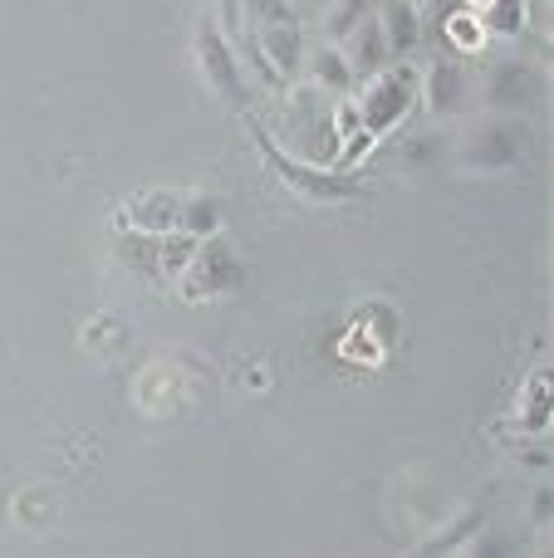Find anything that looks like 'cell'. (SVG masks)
<instances>
[{
    "mask_svg": "<svg viewBox=\"0 0 554 558\" xmlns=\"http://www.w3.org/2000/svg\"><path fill=\"white\" fill-rule=\"evenodd\" d=\"M418 98V74L412 69H383L369 88H363V104H359V128L373 133H388L393 123H402V113L412 108Z\"/></svg>",
    "mask_w": 554,
    "mask_h": 558,
    "instance_id": "cell-1",
    "label": "cell"
},
{
    "mask_svg": "<svg viewBox=\"0 0 554 558\" xmlns=\"http://www.w3.org/2000/svg\"><path fill=\"white\" fill-rule=\"evenodd\" d=\"M196 59H202L206 84H212L226 104H245V74H241L231 45H226V35L216 25H202V35H196Z\"/></svg>",
    "mask_w": 554,
    "mask_h": 558,
    "instance_id": "cell-2",
    "label": "cell"
},
{
    "mask_svg": "<svg viewBox=\"0 0 554 558\" xmlns=\"http://www.w3.org/2000/svg\"><path fill=\"white\" fill-rule=\"evenodd\" d=\"M186 279H196V284H186V294H196V299H206V294H226V289H236V279H241V265L226 255V245L216 241H206V251H196L192 255V265H186Z\"/></svg>",
    "mask_w": 554,
    "mask_h": 558,
    "instance_id": "cell-3",
    "label": "cell"
},
{
    "mask_svg": "<svg viewBox=\"0 0 554 558\" xmlns=\"http://www.w3.org/2000/svg\"><path fill=\"white\" fill-rule=\"evenodd\" d=\"M461 157H467L471 167H510L520 157V137L510 133L506 123H481L477 133L467 137Z\"/></svg>",
    "mask_w": 554,
    "mask_h": 558,
    "instance_id": "cell-4",
    "label": "cell"
},
{
    "mask_svg": "<svg viewBox=\"0 0 554 558\" xmlns=\"http://www.w3.org/2000/svg\"><path fill=\"white\" fill-rule=\"evenodd\" d=\"M344 59H349V74H363V78H378L383 69H388V45H383L378 20H363V25L353 29Z\"/></svg>",
    "mask_w": 554,
    "mask_h": 558,
    "instance_id": "cell-5",
    "label": "cell"
},
{
    "mask_svg": "<svg viewBox=\"0 0 554 558\" xmlns=\"http://www.w3.org/2000/svg\"><path fill=\"white\" fill-rule=\"evenodd\" d=\"M373 20H378V29H383L388 54H412V45H418V10H412L408 0H383Z\"/></svg>",
    "mask_w": 554,
    "mask_h": 558,
    "instance_id": "cell-6",
    "label": "cell"
},
{
    "mask_svg": "<svg viewBox=\"0 0 554 558\" xmlns=\"http://www.w3.org/2000/svg\"><path fill=\"white\" fill-rule=\"evenodd\" d=\"M535 98V74L526 64H501L491 74V88H486V104L491 108H520Z\"/></svg>",
    "mask_w": 554,
    "mask_h": 558,
    "instance_id": "cell-7",
    "label": "cell"
},
{
    "mask_svg": "<svg viewBox=\"0 0 554 558\" xmlns=\"http://www.w3.org/2000/svg\"><path fill=\"white\" fill-rule=\"evenodd\" d=\"M467 104V74L457 64H437L427 69V108L432 113H457Z\"/></svg>",
    "mask_w": 554,
    "mask_h": 558,
    "instance_id": "cell-8",
    "label": "cell"
},
{
    "mask_svg": "<svg viewBox=\"0 0 554 558\" xmlns=\"http://www.w3.org/2000/svg\"><path fill=\"white\" fill-rule=\"evenodd\" d=\"M261 45H265V54H270V64L280 69V74H300V64H304V49H300V25H270V29H261Z\"/></svg>",
    "mask_w": 554,
    "mask_h": 558,
    "instance_id": "cell-9",
    "label": "cell"
},
{
    "mask_svg": "<svg viewBox=\"0 0 554 558\" xmlns=\"http://www.w3.org/2000/svg\"><path fill=\"white\" fill-rule=\"evenodd\" d=\"M270 157H275V167H280V172L290 177V182L300 186L304 196H314V202H339V196H349V186L334 182V177H324V172H300V167H294L290 157H280V153H270Z\"/></svg>",
    "mask_w": 554,
    "mask_h": 558,
    "instance_id": "cell-10",
    "label": "cell"
},
{
    "mask_svg": "<svg viewBox=\"0 0 554 558\" xmlns=\"http://www.w3.org/2000/svg\"><path fill=\"white\" fill-rule=\"evenodd\" d=\"M177 226H182V235H192V241H212L216 226H221V211H216L212 196H192L186 206H177Z\"/></svg>",
    "mask_w": 554,
    "mask_h": 558,
    "instance_id": "cell-11",
    "label": "cell"
},
{
    "mask_svg": "<svg viewBox=\"0 0 554 558\" xmlns=\"http://www.w3.org/2000/svg\"><path fill=\"white\" fill-rule=\"evenodd\" d=\"M310 78H314V84H324V88H349L353 74H349L344 49L339 45H320V49H314V54H310Z\"/></svg>",
    "mask_w": 554,
    "mask_h": 558,
    "instance_id": "cell-12",
    "label": "cell"
},
{
    "mask_svg": "<svg viewBox=\"0 0 554 558\" xmlns=\"http://www.w3.org/2000/svg\"><path fill=\"white\" fill-rule=\"evenodd\" d=\"M133 221L137 226H153L157 235H167L177 226V202H172V196H147V202L133 206Z\"/></svg>",
    "mask_w": 554,
    "mask_h": 558,
    "instance_id": "cell-13",
    "label": "cell"
},
{
    "mask_svg": "<svg viewBox=\"0 0 554 558\" xmlns=\"http://www.w3.org/2000/svg\"><path fill=\"white\" fill-rule=\"evenodd\" d=\"M192 255H196V241H192V235L167 231V241H162V265H167V275H186Z\"/></svg>",
    "mask_w": 554,
    "mask_h": 558,
    "instance_id": "cell-14",
    "label": "cell"
},
{
    "mask_svg": "<svg viewBox=\"0 0 554 558\" xmlns=\"http://www.w3.org/2000/svg\"><path fill=\"white\" fill-rule=\"evenodd\" d=\"M520 20H526V15H520V0H491V5H486V25L491 29H510V35H516Z\"/></svg>",
    "mask_w": 554,
    "mask_h": 558,
    "instance_id": "cell-15",
    "label": "cell"
},
{
    "mask_svg": "<svg viewBox=\"0 0 554 558\" xmlns=\"http://www.w3.org/2000/svg\"><path fill=\"white\" fill-rule=\"evenodd\" d=\"M245 5H251V15H255V25L261 29H270V25H290V5H285V0H245Z\"/></svg>",
    "mask_w": 554,
    "mask_h": 558,
    "instance_id": "cell-16",
    "label": "cell"
},
{
    "mask_svg": "<svg viewBox=\"0 0 554 558\" xmlns=\"http://www.w3.org/2000/svg\"><path fill=\"white\" fill-rule=\"evenodd\" d=\"M363 20H369V15H363V0H344V10H334V20H329V35L339 39L344 29H349V35H353V29H359Z\"/></svg>",
    "mask_w": 554,
    "mask_h": 558,
    "instance_id": "cell-17",
    "label": "cell"
},
{
    "mask_svg": "<svg viewBox=\"0 0 554 558\" xmlns=\"http://www.w3.org/2000/svg\"><path fill=\"white\" fill-rule=\"evenodd\" d=\"M467 558H506V549H501L496 539H486V544H477V549H471Z\"/></svg>",
    "mask_w": 554,
    "mask_h": 558,
    "instance_id": "cell-18",
    "label": "cell"
},
{
    "mask_svg": "<svg viewBox=\"0 0 554 558\" xmlns=\"http://www.w3.org/2000/svg\"><path fill=\"white\" fill-rule=\"evenodd\" d=\"M535 520H550V485L535 495Z\"/></svg>",
    "mask_w": 554,
    "mask_h": 558,
    "instance_id": "cell-19",
    "label": "cell"
}]
</instances>
